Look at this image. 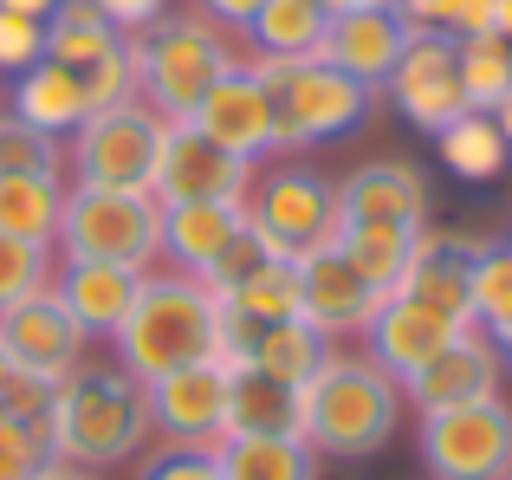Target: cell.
<instances>
[{
  "label": "cell",
  "instance_id": "ac0fdd59",
  "mask_svg": "<svg viewBox=\"0 0 512 480\" xmlns=\"http://www.w3.org/2000/svg\"><path fill=\"white\" fill-rule=\"evenodd\" d=\"M467 325H454L448 312H435V305H422V299H409V292H389L383 305H376V318H370V331H363V351L376 357V364L389 370V377H415V370L428 364V357H441L454 338H461Z\"/></svg>",
  "mask_w": 512,
  "mask_h": 480
},
{
  "label": "cell",
  "instance_id": "836d02e7",
  "mask_svg": "<svg viewBox=\"0 0 512 480\" xmlns=\"http://www.w3.org/2000/svg\"><path fill=\"white\" fill-rule=\"evenodd\" d=\"M0 176H65V143L39 137L33 124H20L0 104Z\"/></svg>",
  "mask_w": 512,
  "mask_h": 480
},
{
  "label": "cell",
  "instance_id": "d590c367",
  "mask_svg": "<svg viewBox=\"0 0 512 480\" xmlns=\"http://www.w3.org/2000/svg\"><path fill=\"white\" fill-rule=\"evenodd\" d=\"M409 33H487V0H389Z\"/></svg>",
  "mask_w": 512,
  "mask_h": 480
},
{
  "label": "cell",
  "instance_id": "44dd1931",
  "mask_svg": "<svg viewBox=\"0 0 512 480\" xmlns=\"http://www.w3.org/2000/svg\"><path fill=\"white\" fill-rule=\"evenodd\" d=\"M247 234V202H163V266L208 279Z\"/></svg>",
  "mask_w": 512,
  "mask_h": 480
},
{
  "label": "cell",
  "instance_id": "603a6c76",
  "mask_svg": "<svg viewBox=\"0 0 512 480\" xmlns=\"http://www.w3.org/2000/svg\"><path fill=\"white\" fill-rule=\"evenodd\" d=\"M227 435H299L305 442V396H299V383L240 364L234 390H227Z\"/></svg>",
  "mask_w": 512,
  "mask_h": 480
},
{
  "label": "cell",
  "instance_id": "484cf974",
  "mask_svg": "<svg viewBox=\"0 0 512 480\" xmlns=\"http://www.w3.org/2000/svg\"><path fill=\"white\" fill-rule=\"evenodd\" d=\"M435 156H441V169H448L454 182H474V189L500 182L506 163H512L500 124H493L487 111H461L454 124H441V130H435Z\"/></svg>",
  "mask_w": 512,
  "mask_h": 480
},
{
  "label": "cell",
  "instance_id": "e575fe53",
  "mask_svg": "<svg viewBox=\"0 0 512 480\" xmlns=\"http://www.w3.org/2000/svg\"><path fill=\"white\" fill-rule=\"evenodd\" d=\"M52 266H59V253H52V247L0 234V312H7V305H20L26 292H46L52 286Z\"/></svg>",
  "mask_w": 512,
  "mask_h": 480
},
{
  "label": "cell",
  "instance_id": "ffe728a7",
  "mask_svg": "<svg viewBox=\"0 0 512 480\" xmlns=\"http://www.w3.org/2000/svg\"><path fill=\"white\" fill-rule=\"evenodd\" d=\"M402 46H409V26L396 20V7H357V13H331L318 59L338 65L357 85L383 91L389 72H396V59H402Z\"/></svg>",
  "mask_w": 512,
  "mask_h": 480
},
{
  "label": "cell",
  "instance_id": "8992f818",
  "mask_svg": "<svg viewBox=\"0 0 512 480\" xmlns=\"http://www.w3.org/2000/svg\"><path fill=\"white\" fill-rule=\"evenodd\" d=\"M273 85V117H279V156H299V150H325V143L350 137V130L370 117L376 91L344 78L338 65L325 59H292V65H273V59H253Z\"/></svg>",
  "mask_w": 512,
  "mask_h": 480
},
{
  "label": "cell",
  "instance_id": "ee69618b",
  "mask_svg": "<svg viewBox=\"0 0 512 480\" xmlns=\"http://www.w3.org/2000/svg\"><path fill=\"white\" fill-rule=\"evenodd\" d=\"M33 480H104V474L98 468H78V461H46Z\"/></svg>",
  "mask_w": 512,
  "mask_h": 480
},
{
  "label": "cell",
  "instance_id": "30bf717a",
  "mask_svg": "<svg viewBox=\"0 0 512 480\" xmlns=\"http://www.w3.org/2000/svg\"><path fill=\"white\" fill-rule=\"evenodd\" d=\"M227 390H234V364L221 357H195V364L143 383L150 435L163 448H214L227 435Z\"/></svg>",
  "mask_w": 512,
  "mask_h": 480
},
{
  "label": "cell",
  "instance_id": "f546056e",
  "mask_svg": "<svg viewBox=\"0 0 512 480\" xmlns=\"http://www.w3.org/2000/svg\"><path fill=\"white\" fill-rule=\"evenodd\" d=\"M59 215H65V176H0V234L52 247Z\"/></svg>",
  "mask_w": 512,
  "mask_h": 480
},
{
  "label": "cell",
  "instance_id": "8fae6325",
  "mask_svg": "<svg viewBox=\"0 0 512 480\" xmlns=\"http://www.w3.org/2000/svg\"><path fill=\"white\" fill-rule=\"evenodd\" d=\"M182 124H195L208 143H221L227 156H240V163H273L279 156V117H273V85H266V72L253 59H240L234 72L221 78V85L208 91V98L195 104V117H182Z\"/></svg>",
  "mask_w": 512,
  "mask_h": 480
},
{
  "label": "cell",
  "instance_id": "7dc6e473",
  "mask_svg": "<svg viewBox=\"0 0 512 480\" xmlns=\"http://www.w3.org/2000/svg\"><path fill=\"white\" fill-rule=\"evenodd\" d=\"M487 117H493V124H500V137H506V150H512V85H506V98H500V104H493V111H487Z\"/></svg>",
  "mask_w": 512,
  "mask_h": 480
},
{
  "label": "cell",
  "instance_id": "f6af8a7d",
  "mask_svg": "<svg viewBox=\"0 0 512 480\" xmlns=\"http://www.w3.org/2000/svg\"><path fill=\"white\" fill-rule=\"evenodd\" d=\"M487 33L512 39V0H487Z\"/></svg>",
  "mask_w": 512,
  "mask_h": 480
},
{
  "label": "cell",
  "instance_id": "8d00e7d4",
  "mask_svg": "<svg viewBox=\"0 0 512 480\" xmlns=\"http://www.w3.org/2000/svg\"><path fill=\"white\" fill-rule=\"evenodd\" d=\"M78 78H85V104H91V117L143 98V78H137V59H130V39H124V46H117L104 65H91V72H78Z\"/></svg>",
  "mask_w": 512,
  "mask_h": 480
},
{
  "label": "cell",
  "instance_id": "7c38bea8",
  "mask_svg": "<svg viewBox=\"0 0 512 480\" xmlns=\"http://www.w3.org/2000/svg\"><path fill=\"white\" fill-rule=\"evenodd\" d=\"M376 305H383V292H376L370 279H363L357 266L344 260L338 240L299 253V318H305V325H312L325 344H357L363 331H370Z\"/></svg>",
  "mask_w": 512,
  "mask_h": 480
},
{
  "label": "cell",
  "instance_id": "f1b7e54d",
  "mask_svg": "<svg viewBox=\"0 0 512 480\" xmlns=\"http://www.w3.org/2000/svg\"><path fill=\"white\" fill-rule=\"evenodd\" d=\"M117 46H124V33H117L91 0H65L46 20V59L65 65V72H91V65H104Z\"/></svg>",
  "mask_w": 512,
  "mask_h": 480
},
{
  "label": "cell",
  "instance_id": "d6a6232c",
  "mask_svg": "<svg viewBox=\"0 0 512 480\" xmlns=\"http://www.w3.org/2000/svg\"><path fill=\"white\" fill-rule=\"evenodd\" d=\"M467 292H474V325L500 331L512 318V240H487L474 253V273H467Z\"/></svg>",
  "mask_w": 512,
  "mask_h": 480
},
{
  "label": "cell",
  "instance_id": "9c48e42d",
  "mask_svg": "<svg viewBox=\"0 0 512 480\" xmlns=\"http://www.w3.org/2000/svg\"><path fill=\"white\" fill-rule=\"evenodd\" d=\"M415 455L428 480H506L512 474V403H454L415 416Z\"/></svg>",
  "mask_w": 512,
  "mask_h": 480
},
{
  "label": "cell",
  "instance_id": "c3c4849f",
  "mask_svg": "<svg viewBox=\"0 0 512 480\" xmlns=\"http://www.w3.org/2000/svg\"><path fill=\"white\" fill-rule=\"evenodd\" d=\"M487 338H493V344H500V351H506V364H512V318H506V325H500V331H487Z\"/></svg>",
  "mask_w": 512,
  "mask_h": 480
},
{
  "label": "cell",
  "instance_id": "d4e9b609",
  "mask_svg": "<svg viewBox=\"0 0 512 480\" xmlns=\"http://www.w3.org/2000/svg\"><path fill=\"white\" fill-rule=\"evenodd\" d=\"M208 455L221 480H318V455L299 435H221Z\"/></svg>",
  "mask_w": 512,
  "mask_h": 480
},
{
  "label": "cell",
  "instance_id": "ba28073f",
  "mask_svg": "<svg viewBox=\"0 0 512 480\" xmlns=\"http://www.w3.org/2000/svg\"><path fill=\"white\" fill-rule=\"evenodd\" d=\"M163 130H169V117H156L143 98L85 117L65 137V182H85V189H150L156 156H163Z\"/></svg>",
  "mask_w": 512,
  "mask_h": 480
},
{
  "label": "cell",
  "instance_id": "cb8c5ba5",
  "mask_svg": "<svg viewBox=\"0 0 512 480\" xmlns=\"http://www.w3.org/2000/svg\"><path fill=\"white\" fill-rule=\"evenodd\" d=\"M325 26H331V13L318 0H260V13L240 33V46H247V59H273V65L318 59Z\"/></svg>",
  "mask_w": 512,
  "mask_h": 480
},
{
  "label": "cell",
  "instance_id": "5bb4252c",
  "mask_svg": "<svg viewBox=\"0 0 512 480\" xmlns=\"http://www.w3.org/2000/svg\"><path fill=\"white\" fill-rule=\"evenodd\" d=\"M383 91H389V104H396V117L409 130H422V137H435L441 124H454V117L467 111L454 33H409V46H402V59H396V72H389Z\"/></svg>",
  "mask_w": 512,
  "mask_h": 480
},
{
  "label": "cell",
  "instance_id": "681fc988",
  "mask_svg": "<svg viewBox=\"0 0 512 480\" xmlns=\"http://www.w3.org/2000/svg\"><path fill=\"white\" fill-rule=\"evenodd\" d=\"M506 480H512V474H506Z\"/></svg>",
  "mask_w": 512,
  "mask_h": 480
},
{
  "label": "cell",
  "instance_id": "7bdbcfd3",
  "mask_svg": "<svg viewBox=\"0 0 512 480\" xmlns=\"http://www.w3.org/2000/svg\"><path fill=\"white\" fill-rule=\"evenodd\" d=\"M195 7L208 13L214 26H227V33L240 39V33H247V20H253V13H260V0H195Z\"/></svg>",
  "mask_w": 512,
  "mask_h": 480
},
{
  "label": "cell",
  "instance_id": "52a82bcc",
  "mask_svg": "<svg viewBox=\"0 0 512 480\" xmlns=\"http://www.w3.org/2000/svg\"><path fill=\"white\" fill-rule=\"evenodd\" d=\"M247 228L273 253H286V260L325 247V240H338V228H344L338 182L318 176L299 156H273V163H260V176H253V189H247Z\"/></svg>",
  "mask_w": 512,
  "mask_h": 480
},
{
  "label": "cell",
  "instance_id": "bcb514c9",
  "mask_svg": "<svg viewBox=\"0 0 512 480\" xmlns=\"http://www.w3.org/2000/svg\"><path fill=\"white\" fill-rule=\"evenodd\" d=\"M0 7H13V13H33V20H52V13H59L65 0H0Z\"/></svg>",
  "mask_w": 512,
  "mask_h": 480
},
{
  "label": "cell",
  "instance_id": "5b68a950",
  "mask_svg": "<svg viewBox=\"0 0 512 480\" xmlns=\"http://www.w3.org/2000/svg\"><path fill=\"white\" fill-rule=\"evenodd\" d=\"M59 260H111V266H163V202L150 189H85L65 182Z\"/></svg>",
  "mask_w": 512,
  "mask_h": 480
},
{
  "label": "cell",
  "instance_id": "2e32d148",
  "mask_svg": "<svg viewBox=\"0 0 512 480\" xmlns=\"http://www.w3.org/2000/svg\"><path fill=\"white\" fill-rule=\"evenodd\" d=\"M506 370L512 364H506L500 344L480 325H467L441 357H428L415 377H402V403H409L415 416H422V409H454V403H487V396H500Z\"/></svg>",
  "mask_w": 512,
  "mask_h": 480
},
{
  "label": "cell",
  "instance_id": "7402d4cb",
  "mask_svg": "<svg viewBox=\"0 0 512 480\" xmlns=\"http://www.w3.org/2000/svg\"><path fill=\"white\" fill-rule=\"evenodd\" d=\"M7 111L20 117V124H33L39 137H59V143H65V137H72V130L91 117L85 78L65 72V65H52V59H39L33 72L7 78Z\"/></svg>",
  "mask_w": 512,
  "mask_h": 480
},
{
  "label": "cell",
  "instance_id": "f35d334b",
  "mask_svg": "<svg viewBox=\"0 0 512 480\" xmlns=\"http://www.w3.org/2000/svg\"><path fill=\"white\" fill-rule=\"evenodd\" d=\"M46 59V20L0 7V78H20Z\"/></svg>",
  "mask_w": 512,
  "mask_h": 480
},
{
  "label": "cell",
  "instance_id": "ab89813d",
  "mask_svg": "<svg viewBox=\"0 0 512 480\" xmlns=\"http://www.w3.org/2000/svg\"><path fill=\"white\" fill-rule=\"evenodd\" d=\"M46 403H52V383L26 377V370H13L7 357H0V409H7V416H20V422H39V429H46Z\"/></svg>",
  "mask_w": 512,
  "mask_h": 480
},
{
  "label": "cell",
  "instance_id": "d6986e66",
  "mask_svg": "<svg viewBox=\"0 0 512 480\" xmlns=\"http://www.w3.org/2000/svg\"><path fill=\"white\" fill-rule=\"evenodd\" d=\"M52 292L72 312V325L85 331L91 344H111L117 325L130 318L143 292V266H111V260H59L52 266Z\"/></svg>",
  "mask_w": 512,
  "mask_h": 480
},
{
  "label": "cell",
  "instance_id": "3957f363",
  "mask_svg": "<svg viewBox=\"0 0 512 480\" xmlns=\"http://www.w3.org/2000/svg\"><path fill=\"white\" fill-rule=\"evenodd\" d=\"M214 351H221V299H214V286L195 273L150 266L130 318L111 338V364L130 370L137 383H156V377L195 364V357H214Z\"/></svg>",
  "mask_w": 512,
  "mask_h": 480
},
{
  "label": "cell",
  "instance_id": "60d3db41",
  "mask_svg": "<svg viewBox=\"0 0 512 480\" xmlns=\"http://www.w3.org/2000/svg\"><path fill=\"white\" fill-rule=\"evenodd\" d=\"M137 480H221V468L208 448H156Z\"/></svg>",
  "mask_w": 512,
  "mask_h": 480
},
{
  "label": "cell",
  "instance_id": "7a4b0ae2",
  "mask_svg": "<svg viewBox=\"0 0 512 480\" xmlns=\"http://www.w3.org/2000/svg\"><path fill=\"white\" fill-rule=\"evenodd\" d=\"M46 442L52 461H78V468H124L143 442H150V396L130 370L111 357H85L65 383H52L46 403Z\"/></svg>",
  "mask_w": 512,
  "mask_h": 480
},
{
  "label": "cell",
  "instance_id": "b9f144b4",
  "mask_svg": "<svg viewBox=\"0 0 512 480\" xmlns=\"http://www.w3.org/2000/svg\"><path fill=\"white\" fill-rule=\"evenodd\" d=\"M91 7H98L104 20H111L117 33H124V39H137V33H150V26L163 20L175 0H91Z\"/></svg>",
  "mask_w": 512,
  "mask_h": 480
},
{
  "label": "cell",
  "instance_id": "6da1fadb",
  "mask_svg": "<svg viewBox=\"0 0 512 480\" xmlns=\"http://www.w3.org/2000/svg\"><path fill=\"white\" fill-rule=\"evenodd\" d=\"M305 448L318 461H370L402 429V383L363 344H331V357L305 383Z\"/></svg>",
  "mask_w": 512,
  "mask_h": 480
},
{
  "label": "cell",
  "instance_id": "277c9868",
  "mask_svg": "<svg viewBox=\"0 0 512 480\" xmlns=\"http://www.w3.org/2000/svg\"><path fill=\"white\" fill-rule=\"evenodd\" d=\"M130 59H137V78H143V104L169 124L195 117V104L247 59L227 26H214L201 7H169L150 33L130 39Z\"/></svg>",
  "mask_w": 512,
  "mask_h": 480
},
{
  "label": "cell",
  "instance_id": "1f68e13d",
  "mask_svg": "<svg viewBox=\"0 0 512 480\" xmlns=\"http://www.w3.org/2000/svg\"><path fill=\"white\" fill-rule=\"evenodd\" d=\"M454 59H461V98L467 111H493L512 85V39L500 33H467L454 39Z\"/></svg>",
  "mask_w": 512,
  "mask_h": 480
},
{
  "label": "cell",
  "instance_id": "4316f807",
  "mask_svg": "<svg viewBox=\"0 0 512 480\" xmlns=\"http://www.w3.org/2000/svg\"><path fill=\"white\" fill-rule=\"evenodd\" d=\"M415 234L422 228H383V221H344L338 228V247L344 260L370 279L376 292H402L409 286V266H415Z\"/></svg>",
  "mask_w": 512,
  "mask_h": 480
},
{
  "label": "cell",
  "instance_id": "4fadbf2b",
  "mask_svg": "<svg viewBox=\"0 0 512 480\" xmlns=\"http://www.w3.org/2000/svg\"><path fill=\"white\" fill-rule=\"evenodd\" d=\"M0 357H7L13 370H26V377H39V383H65L91 357V338L72 325L59 292L46 286V292H26L20 305L0 312Z\"/></svg>",
  "mask_w": 512,
  "mask_h": 480
},
{
  "label": "cell",
  "instance_id": "74e56055",
  "mask_svg": "<svg viewBox=\"0 0 512 480\" xmlns=\"http://www.w3.org/2000/svg\"><path fill=\"white\" fill-rule=\"evenodd\" d=\"M52 461V442L39 422H20L0 409V480H33Z\"/></svg>",
  "mask_w": 512,
  "mask_h": 480
},
{
  "label": "cell",
  "instance_id": "e0dca14e",
  "mask_svg": "<svg viewBox=\"0 0 512 480\" xmlns=\"http://www.w3.org/2000/svg\"><path fill=\"white\" fill-rule=\"evenodd\" d=\"M428 169L409 156H370L350 176H338V215L344 221H383V228H428Z\"/></svg>",
  "mask_w": 512,
  "mask_h": 480
},
{
  "label": "cell",
  "instance_id": "4dcf8cb0",
  "mask_svg": "<svg viewBox=\"0 0 512 480\" xmlns=\"http://www.w3.org/2000/svg\"><path fill=\"white\" fill-rule=\"evenodd\" d=\"M331 357V344L318 338L305 318H286V325H266L260 338H253V351H247V364L253 370H266V377H286V383H312V370Z\"/></svg>",
  "mask_w": 512,
  "mask_h": 480
},
{
  "label": "cell",
  "instance_id": "83f0119b",
  "mask_svg": "<svg viewBox=\"0 0 512 480\" xmlns=\"http://www.w3.org/2000/svg\"><path fill=\"white\" fill-rule=\"evenodd\" d=\"M227 318H240L247 331H266V325H286L299 318V260H260L240 286L214 292Z\"/></svg>",
  "mask_w": 512,
  "mask_h": 480
},
{
  "label": "cell",
  "instance_id": "9a60e30c",
  "mask_svg": "<svg viewBox=\"0 0 512 480\" xmlns=\"http://www.w3.org/2000/svg\"><path fill=\"white\" fill-rule=\"evenodd\" d=\"M260 169L227 156L221 143H208L195 124H169L163 130V156H156V202H247Z\"/></svg>",
  "mask_w": 512,
  "mask_h": 480
}]
</instances>
